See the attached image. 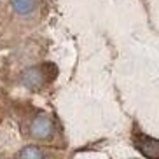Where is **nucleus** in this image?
Segmentation results:
<instances>
[{
    "label": "nucleus",
    "instance_id": "nucleus-1",
    "mask_svg": "<svg viewBox=\"0 0 159 159\" xmlns=\"http://www.w3.org/2000/svg\"><path fill=\"white\" fill-rule=\"evenodd\" d=\"M30 131H32V135L37 136V138H47V136H51V133H52L51 119L47 116L35 117L33 122H32V126H30Z\"/></svg>",
    "mask_w": 159,
    "mask_h": 159
},
{
    "label": "nucleus",
    "instance_id": "nucleus-2",
    "mask_svg": "<svg viewBox=\"0 0 159 159\" xmlns=\"http://www.w3.org/2000/svg\"><path fill=\"white\" fill-rule=\"evenodd\" d=\"M136 147L147 157H159V140H156V138L138 136L136 138Z\"/></svg>",
    "mask_w": 159,
    "mask_h": 159
},
{
    "label": "nucleus",
    "instance_id": "nucleus-3",
    "mask_svg": "<svg viewBox=\"0 0 159 159\" xmlns=\"http://www.w3.org/2000/svg\"><path fill=\"white\" fill-rule=\"evenodd\" d=\"M21 82L30 89H37L39 86L42 84V74H40L39 68H28L21 75Z\"/></svg>",
    "mask_w": 159,
    "mask_h": 159
},
{
    "label": "nucleus",
    "instance_id": "nucleus-4",
    "mask_svg": "<svg viewBox=\"0 0 159 159\" xmlns=\"http://www.w3.org/2000/svg\"><path fill=\"white\" fill-rule=\"evenodd\" d=\"M37 0H12V9L18 14H30L35 9Z\"/></svg>",
    "mask_w": 159,
    "mask_h": 159
},
{
    "label": "nucleus",
    "instance_id": "nucleus-5",
    "mask_svg": "<svg viewBox=\"0 0 159 159\" xmlns=\"http://www.w3.org/2000/svg\"><path fill=\"white\" fill-rule=\"evenodd\" d=\"M44 152L42 150H39L37 147H25L21 152H19V157H42Z\"/></svg>",
    "mask_w": 159,
    "mask_h": 159
}]
</instances>
